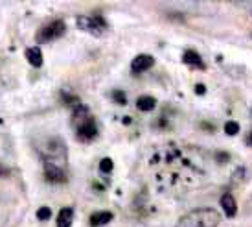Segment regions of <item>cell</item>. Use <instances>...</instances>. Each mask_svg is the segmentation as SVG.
<instances>
[{
	"instance_id": "cell-13",
	"label": "cell",
	"mask_w": 252,
	"mask_h": 227,
	"mask_svg": "<svg viewBox=\"0 0 252 227\" xmlns=\"http://www.w3.org/2000/svg\"><path fill=\"white\" fill-rule=\"evenodd\" d=\"M136 107L140 109V111H153L155 107H157V100L153 98V96H140V98L136 100Z\"/></svg>"
},
{
	"instance_id": "cell-10",
	"label": "cell",
	"mask_w": 252,
	"mask_h": 227,
	"mask_svg": "<svg viewBox=\"0 0 252 227\" xmlns=\"http://www.w3.org/2000/svg\"><path fill=\"white\" fill-rule=\"evenodd\" d=\"M72 222H74V209L63 207L57 214V227H72Z\"/></svg>"
},
{
	"instance_id": "cell-9",
	"label": "cell",
	"mask_w": 252,
	"mask_h": 227,
	"mask_svg": "<svg viewBox=\"0 0 252 227\" xmlns=\"http://www.w3.org/2000/svg\"><path fill=\"white\" fill-rule=\"evenodd\" d=\"M219 203H221V209H223V213L228 216V218H234L236 214H238V205H236V199L232 194H223L221 199H219Z\"/></svg>"
},
{
	"instance_id": "cell-5",
	"label": "cell",
	"mask_w": 252,
	"mask_h": 227,
	"mask_svg": "<svg viewBox=\"0 0 252 227\" xmlns=\"http://www.w3.org/2000/svg\"><path fill=\"white\" fill-rule=\"evenodd\" d=\"M64 32H66V24H64V21L57 19V21H52L50 24L42 26V28L37 32L35 41L39 44L50 43V41H56V39H59V37H63Z\"/></svg>"
},
{
	"instance_id": "cell-1",
	"label": "cell",
	"mask_w": 252,
	"mask_h": 227,
	"mask_svg": "<svg viewBox=\"0 0 252 227\" xmlns=\"http://www.w3.org/2000/svg\"><path fill=\"white\" fill-rule=\"evenodd\" d=\"M72 124L76 128V135L81 142H91L98 137V126L96 120L91 116L89 107L79 104L76 106L74 113H72Z\"/></svg>"
},
{
	"instance_id": "cell-8",
	"label": "cell",
	"mask_w": 252,
	"mask_h": 227,
	"mask_svg": "<svg viewBox=\"0 0 252 227\" xmlns=\"http://www.w3.org/2000/svg\"><path fill=\"white\" fill-rule=\"evenodd\" d=\"M182 61H184V65L193 67V69H199V71H204V69H206L203 57L199 56L195 50H186V52H184V56H182Z\"/></svg>"
},
{
	"instance_id": "cell-15",
	"label": "cell",
	"mask_w": 252,
	"mask_h": 227,
	"mask_svg": "<svg viewBox=\"0 0 252 227\" xmlns=\"http://www.w3.org/2000/svg\"><path fill=\"white\" fill-rule=\"evenodd\" d=\"M224 133L226 135H238L239 133V124L238 122H234V120H228L226 124H224Z\"/></svg>"
},
{
	"instance_id": "cell-12",
	"label": "cell",
	"mask_w": 252,
	"mask_h": 227,
	"mask_svg": "<svg viewBox=\"0 0 252 227\" xmlns=\"http://www.w3.org/2000/svg\"><path fill=\"white\" fill-rule=\"evenodd\" d=\"M26 59H28V63L32 65V67H35V69H39V67H42V52L39 46H30L28 50H26Z\"/></svg>"
},
{
	"instance_id": "cell-2",
	"label": "cell",
	"mask_w": 252,
	"mask_h": 227,
	"mask_svg": "<svg viewBox=\"0 0 252 227\" xmlns=\"http://www.w3.org/2000/svg\"><path fill=\"white\" fill-rule=\"evenodd\" d=\"M219 224H221V213L210 207H203L181 216L175 227H219Z\"/></svg>"
},
{
	"instance_id": "cell-7",
	"label": "cell",
	"mask_w": 252,
	"mask_h": 227,
	"mask_svg": "<svg viewBox=\"0 0 252 227\" xmlns=\"http://www.w3.org/2000/svg\"><path fill=\"white\" fill-rule=\"evenodd\" d=\"M155 65V59L151 56H147V54H140V56H136L131 61V71L134 74H142V72L149 71L151 67Z\"/></svg>"
},
{
	"instance_id": "cell-3",
	"label": "cell",
	"mask_w": 252,
	"mask_h": 227,
	"mask_svg": "<svg viewBox=\"0 0 252 227\" xmlns=\"http://www.w3.org/2000/svg\"><path fill=\"white\" fill-rule=\"evenodd\" d=\"M39 153L42 155L44 163H54L59 166H64L66 163V144L57 137H52L50 141H46V146L39 150Z\"/></svg>"
},
{
	"instance_id": "cell-14",
	"label": "cell",
	"mask_w": 252,
	"mask_h": 227,
	"mask_svg": "<svg viewBox=\"0 0 252 227\" xmlns=\"http://www.w3.org/2000/svg\"><path fill=\"white\" fill-rule=\"evenodd\" d=\"M112 168H114V164H112L111 157H105V159L99 161V172H101V174H111Z\"/></svg>"
},
{
	"instance_id": "cell-19",
	"label": "cell",
	"mask_w": 252,
	"mask_h": 227,
	"mask_svg": "<svg viewBox=\"0 0 252 227\" xmlns=\"http://www.w3.org/2000/svg\"><path fill=\"white\" fill-rule=\"evenodd\" d=\"M216 159H217V161H228L230 157H228V153H217Z\"/></svg>"
},
{
	"instance_id": "cell-6",
	"label": "cell",
	"mask_w": 252,
	"mask_h": 227,
	"mask_svg": "<svg viewBox=\"0 0 252 227\" xmlns=\"http://www.w3.org/2000/svg\"><path fill=\"white\" fill-rule=\"evenodd\" d=\"M44 178L48 183H64L66 181V172L59 164L44 163Z\"/></svg>"
},
{
	"instance_id": "cell-16",
	"label": "cell",
	"mask_w": 252,
	"mask_h": 227,
	"mask_svg": "<svg viewBox=\"0 0 252 227\" xmlns=\"http://www.w3.org/2000/svg\"><path fill=\"white\" fill-rule=\"evenodd\" d=\"M50 216H52V209H50V207H41V209H37V220L46 222V220H50Z\"/></svg>"
},
{
	"instance_id": "cell-4",
	"label": "cell",
	"mask_w": 252,
	"mask_h": 227,
	"mask_svg": "<svg viewBox=\"0 0 252 227\" xmlns=\"http://www.w3.org/2000/svg\"><path fill=\"white\" fill-rule=\"evenodd\" d=\"M76 26L85 34H91L94 37H103L107 34V22L99 15H79L76 21Z\"/></svg>"
},
{
	"instance_id": "cell-20",
	"label": "cell",
	"mask_w": 252,
	"mask_h": 227,
	"mask_svg": "<svg viewBox=\"0 0 252 227\" xmlns=\"http://www.w3.org/2000/svg\"><path fill=\"white\" fill-rule=\"evenodd\" d=\"M245 142H247V146H252V129L249 131V135H247Z\"/></svg>"
},
{
	"instance_id": "cell-11",
	"label": "cell",
	"mask_w": 252,
	"mask_h": 227,
	"mask_svg": "<svg viewBox=\"0 0 252 227\" xmlns=\"http://www.w3.org/2000/svg\"><path fill=\"white\" fill-rule=\"evenodd\" d=\"M111 220H112V213H109V211H101V213L91 214L89 224H91L92 227H103V226H107Z\"/></svg>"
},
{
	"instance_id": "cell-18",
	"label": "cell",
	"mask_w": 252,
	"mask_h": 227,
	"mask_svg": "<svg viewBox=\"0 0 252 227\" xmlns=\"http://www.w3.org/2000/svg\"><path fill=\"white\" fill-rule=\"evenodd\" d=\"M195 92H197V94H204V92H206V87H204L203 83H197V85H195Z\"/></svg>"
},
{
	"instance_id": "cell-17",
	"label": "cell",
	"mask_w": 252,
	"mask_h": 227,
	"mask_svg": "<svg viewBox=\"0 0 252 227\" xmlns=\"http://www.w3.org/2000/svg\"><path fill=\"white\" fill-rule=\"evenodd\" d=\"M112 100H114L116 104H120V106H126V102H127L124 91H114V92H112Z\"/></svg>"
}]
</instances>
